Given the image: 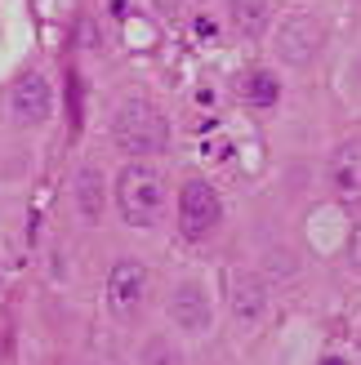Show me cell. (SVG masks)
Segmentation results:
<instances>
[{
  "label": "cell",
  "instance_id": "cell-1",
  "mask_svg": "<svg viewBox=\"0 0 361 365\" xmlns=\"http://www.w3.org/2000/svg\"><path fill=\"white\" fill-rule=\"evenodd\" d=\"M116 205L130 227H152L166 205V182L152 165H130L116 178Z\"/></svg>",
  "mask_w": 361,
  "mask_h": 365
},
{
  "label": "cell",
  "instance_id": "cell-2",
  "mask_svg": "<svg viewBox=\"0 0 361 365\" xmlns=\"http://www.w3.org/2000/svg\"><path fill=\"white\" fill-rule=\"evenodd\" d=\"M112 138H116V148L130 152V156H152V152L166 148V120H161V112L148 103H125L116 112Z\"/></svg>",
  "mask_w": 361,
  "mask_h": 365
},
{
  "label": "cell",
  "instance_id": "cell-3",
  "mask_svg": "<svg viewBox=\"0 0 361 365\" xmlns=\"http://www.w3.org/2000/svg\"><path fill=\"white\" fill-rule=\"evenodd\" d=\"M219 196H214V187L205 178H192L183 192H178V227H183V236H192V241H201V236L214 232V223H219Z\"/></svg>",
  "mask_w": 361,
  "mask_h": 365
},
{
  "label": "cell",
  "instance_id": "cell-4",
  "mask_svg": "<svg viewBox=\"0 0 361 365\" xmlns=\"http://www.w3.org/2000/svg\"><path fill=\"white\" fill-rule=\"evenodd\" d=\"M143 289H148V272H143L138 263H116L112 267V281H107V303H112V312L116 317H130L138 299H143Z\"/></svg>",
  "mask_w": 361,
  "mask_h": 365
},
{
  "label": "cell",
  "instance_id": "cell-5",
  "mask_svg": "<svg viewBox=\"0 0 361 365\" xmlns=\"http://www.w3.org/2000/svg\"><path fill=\"white\" fill-rule=\"evenodd\" d=\"M49 85L41 76H23L14 85V116L23 120V125H36V120H45L49 116Z\"/></svg>",
  "mask_w": 361,
  "mask_h": 365
},
{
  "label": "cell",
  "instance_id": "cell-6",
  "mask_svg": "<svg viewBox=\"0 0 361 365\" xmlns=\"http://www.w3.org/2000/svg\"><path fill=\"white\" fill-rule=\"evenodd\" d=\"M330 182L344 196H361V143H344L330 160Z\"/></svg>",
  "mask_w": 361,
  "mask_h": 365
},
{
  "label": "cell",
  "instance_id": "cell-7",
  "mask_svg": "<svg viewBox=\"0 0 361 365\" xmlns=\"http://www.w3.org/2000/svg\"><path fill=\"white\" fill-rule=\"evenodd\" d=\"M170 312L178 317V325H192V330H196V325H205V299H201V289H196V285L178 289Z\"/></svg>",
  "mask_w": 361,
  "mask_h": 365
},
{
  "label": "cell",
  "instance_id": "cell-8",
  "mask_svg": "<svg viewBox=\"0 0 361 365\" xmlns=\"http://www.w3.org/2000/svg\"><path fill=\"white\" fill-rule=\"evenodd\" d=\"M241 98L255 103V107H273L277 103V76H268V71H250V76H241Z\"/></svg>",
  "mask_w": 361,
  "mask_h": 365
},
{
  "label": "cell",
  "instance_id": "cell-9",
  "mask_svg": "<svg viewBox=\"0 0 361 365\" xmlns=\"http://www.w3.org/2000/svg\"><path fill=\"white\" fill-rule=\"evenodd\" d=\"M259 307H263V289L259 285H241L237 289V317H259Z\"/></svg>",
  "mask_w": 361,
  "mask_h": 365
},
{
  "label": "cell",
  "instance_id": "cell-10",
  "mask_svg": "<svg viewBox=\"0 0 361 365\" xmlns=\"http://www.w3.org/2000/svg\"><path fill=\"white\" fill-rule=\"evenodd\" d=\"M85 214L94 218V174H85Z\"/></svg>",
  "mask_w": 361,
  "mask_h": 365
},
{
  "label": "cell",
  "instance_id": "cell-11",
  "mask_svg": "<svg viewBox=\"0 0 361 365\" xmlns=\"http://www.w3.org/2000/svg\"><path fill=\"white\" fill-rule=\"evenodd\" d=\"M352 263L361 267V223H357V232H352Z\"/></svg>",
  "mask_w": 361,
  "mask_h": 365
}]
</instances>
